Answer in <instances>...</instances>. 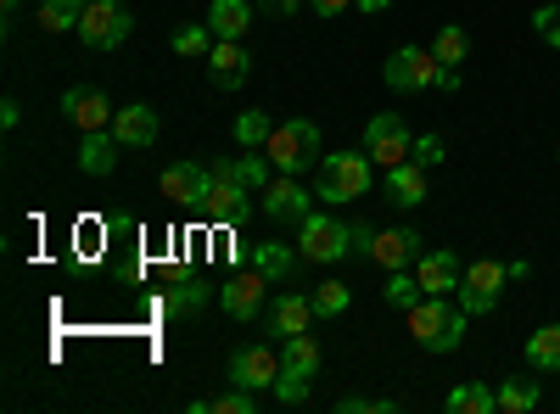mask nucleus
Returning a JSON list of instances; mask_svg holds the SVG:
<instances>
[{
	"mask_svg": "<svg viewBox=\"0 0 560 414\" xmlns=\"http://www.w3.org/2000/svg\"><path fill=\"white\" fill-rule=\"evenodd\" d=\"M174 51H179V57H208V51H213V28H208V23L174 28Z\"/></svg>",
	"mask_w": 560,
	"mask_h": 414,
	"instance_id": "obj_33",
	"label": "nucleus"
},
{
	"mask_svg": "<svg viewBox=\"0 0 560 414\" xmlns=\"http://www.w3.org/2000/svg\"><path fill=\"white\" fill-rule=\"evenodd\" d=\"M370 247H376V229H370V224H348V252H359V258H370Z\"/></svg>",
	"mask_w": 560,
	"mask_h": 414,
	"instance_id": "obj_38",
	"label": "nucleus"
},
{
	"mask_svg": "<svg viewBox=\"0 0 560 414\" xmlns=\"http://www.w3.org/2000/svg\"><path fill=\"white\" fill-rule=\"evenodd\" d=\"M415 274H420V286H427V297H454L459 281H465V263L454 252H420Z\"/></svg>",
	"mask_w": 560,
	"mask_h": 414,
	"instance_id": "obj_18",
	"label": "nucleus"
},
{
	"mask_svg": "<svg viewBox=\"0 0 560 414\" xmlns=\"http://www.w3.org/2000/svg\"><path fill=\"white\" fill-rule=\"evenodd\" d=\"M533 28L560 51V7H538V12H533Z\"/></svg>",
	"mask_w": 560,
	"mask_h": 414,
	"instance_id": "obj_36",
	"label": "nucleus"
},
{
	"mask_svg": "<svg viewBox=\"0 0 560 414\" xmlns=\"http://www.w3.org/2000/svg\"><path fill=\"white\" fill-rule=\"evenodd\" d=\"M427 174H432V168H420L415 157H409V163H393L387 179H382L387 202H398V208H420V202H427Z\"/></svg>",
	"mask_w": 560,
	"mask_h": 414,
	"instance_id": "obj_20",
	"label": "nucleus"
},
{
	"mask_svg": "<svg viewBox=\"0 0 560 414\" xmlns=\"http://www.w3.org/2000/svg\"><path fill=\"white\" fill-rule=\"evenodd\" d=\"M298 252H303V263H337V258H348V224L331 218V213H303Z\"/></svg>",
	"mask_w": 560,
	"mask_h": 414,
	"instance_id": "obj_5",
	"label": "nucleus"
},
{
	"mask_svg": "<svg viewBox=\"0 0 560 414\" xmlns=\"http://www.w3.org/2000/svg\"><path fill=\"white\" fill-rule=\"evenodd\" d=\"M308 7H314L319 17H342V12L353 7V0H308Z\"/></svg>",
	"mask_w": 560,
	"mask_h": 414,
	"instance_id": "obj_40",
	"label": "nucleus"
},
{
	"mask_svg": "<svg viewBox=\"0 0 560 414\" xmlns=\"http://www.w3.org/2000/svg\"><path fill=\"white\" fill-rule=\"evenodd\" d=\"M258 202H264V213L280 218V224H303V213H314V208H308L314 197L303 191V179H298V174H275L269 186L258 191Z\"/></svg>",
	"mask_w": 560,
	"mask_h": 414,
	"instance_id": "obj_10",
	"label": "nucleus"
},
{
	"mask_svg": "<svg viewBox=\"0 0 560 414\" xmlns=\"http://www.w3.org/2000/svg\"><path fill=\"white\" fill-rule=\"evenodd\" d=\"M264 152H269V163H275L280 174H303V168L314 163V152H319V129H314L308 118H287V123H275V134L264 141Z\"/></svg>",
	"mask_w": 560,
	"mask_h": 414,
	"instance_id": "obj_4",
	"label": "nucleus"
},
{
	"mask_svg": "<svg viewBox=\"0 0 560 414\" xmlns=\"http://www.w3.org/2000/svg\"><path fill=\"white\" fill-rule=\"evenodd\" d=\"M298 263H303V252H298V247H287V241H253V247H247V269H258L269 286L292 281Z\"/></svg>",
	"mask_w": 560,
	"mask_h": 414,
	"instance_id": "obj_16",
	"label": "nucleus"
},
{
	"mask_svg": "<svg viewBox=\"0 0 560 414\" xmlns=\"http://www.w3.org/2000/svg\"><path fill=\"white\" fill-rule=\"evenodd\" d=\"M364 152H370V163H376V168L409 163L415 134H409L404 113H382V118H370V123H364Z\"/></svg>",
	"mask_w": 560,
	"mask_h": 414,
	"instance_id": "obj_6",
	"label": "nucleus"
},
{
	"mask_svg": "<svg viewBox=\"0 0 560 414\" xmlns=\"http://www.w3.org/2000/svg\"><path fill=\"white\" fill-rule=\"evenodd\" d=\"M208 28H213V39H242L253 28V0H213Z\"/></svg>",
	"mask_w": 560,
	"mask_h": 414,
	"instance_id": "obj_23",
	"label": "nucleus"
},
{
	"mask_svg": "<svg viewBox=\"0 0 560 414\" xmlns=\"http://www.w3.org/2000/svg\"><path fill=\"white\" fill-rule=\"evenodd\" d=\"M208 403H213V414H258V392L253 387H236V381H230V392H219Z\"/></svg>",
	"mask_w": 560,
	"mask_h": 414,
	"instance_id": "obj_35",
	"label": "nucleus"
},
{
	"mask_svg": "<svg viewBox=\"0 0 560 414\" xmlns=\"http://www.w3.org/2000/svg\"><path fill=\"white\" fill-rule=\"evenodd\" d=\"M504 281H510V274H504V263H493V258H477L471 269H465V281H459V308L465 314H493L499 308V292H504Z\"/></svg>",
	"mask_w": 560,
	"mask_h": 414,
	"instance_id": "obj_9",
	"label": "nucleus"
},
{
	"mask_svg": "<svg viewBox=\"0 0 560 414\" xmlns=\"http://www.w3.org/2000/svg\"><path fill=\"white\" fill-rule=\"evenodd\" d=\"M253 186L242 179V163L236 157H213V191H208V202H202V213L213 218V224H242L247 213H253Z\"/></svg>",
	"mask_w": 560,
	"mask_h": 414,
	"instance_id": "obj_3",
	"label": "nucleus"
},
{
	"mask_svg": "<svg viewBox=\"0 0 560 414\" xmlns=\"http://www.w3.org/2000/svg\"><path fill=\"white\" fill-rule=\"evenodd\" d=\"M527 364L533 370H560V326H544L527 336Z\"/></svg>",
	"mask_w": 560,
	"mask_h": 414,
	"instance_id": "obj_27",
	"label": "nucleus"
},
{
	"mask_svg": "<svg viewBox=\"0 0 560 414\" xmlns=\"http://www.w3.org/2000/svg\"><path fill=\"white\" fill-rule=\"evenodd\" d=\"M382 297L393 303V308H415L420 297H427V286H420V274H404V269H387V286H382Z\"/></svg>",
	"mask_w": 560,
	"mask_h": 414,
	"instance_id": "obj_28",
	"label": "nucleus"
},
{
	"mask_svg": "<svg viewBox=\"0 0 560 414\" xmlns=\"http://www.w3.org/2000/svg\"><path fill=\"white\" fill-rule=\"evenodd\" d=\"M258 12H269V17H298L303 0H258Z\"/></svg>",
	"mask_w": 560,
	"mask_h": 414,
	"instance_id": "obj_39",
	"label": "nucleus"
},
{
	"mask_svg": "<svg viewBox=\"0 0 560 414\" xmlns=\"http://www.w3.org/2000/svg\"><path fill=\"white\" fill-rule=\"evenodd\" d=\"M208 297H213V286H208V281H179V286H168L163 308H168V314H197Z\"/></svg>",
	"mask_w": 560,
	"mask_h": 414,
	"instance_id": "obj_30",
	"label": "nucleus"
},
{
	"mask_svg": "<svg viewBox=\"0 0 560 414\" xmlns=\"http://www.w3.org/2000/svg\"><path fill=\"white\" fill-rule=\"evenodd\" d=\"M118 152H124V141L113 134V123H107V129H84V141H79V168L102 179V174L118 168Z\"/></svg>",
	"mask_w": 560,
	"mask_h": 414,
	"instance_id": "obj_19",
	"label": "nucleus"
},
{
	"mask_svg": "<svg viewBox=\"0 0 560 414\" xmlns=\"http://www.w3.org/2000/svg\"><path fill=\"white\" fill-rule=\"evenodd\" d=\"M90 12V0H39V28L45 34H68Z\"/></svg>",
	"mask_w": 560,
	"mask_h": 414,
	"instance_id": "obj_25",
	"label": "nucleus"
},
{
	"mask_svg": "<svg viewBox=\"0 0 560 414\" xmlns=\"http://www.w3.org/2000/svg\"><path fill=\"white\" fill-rule=\"evenodd\" d=\"M353 7H359V12H387L393 0H353Z\"/></svg>",
	"mask_w": 560,
	"mask_h": 414,
	"instance_id": "obj_42",
	"label": "nucleus"
},
{
	"mask_svg": "<svg viewBox=\"0 0 560 414\" xmlns=\"http://www.w3.org/2000/svg\"><path fill=\"white\" fill-rule=\"evenodd\" d=\"M275 376H280V358L258 342V347H236L230 353V381L236 387H253V392H269L275 387Z\"/></svg>",
	"mask_w": 560,
	"mask_h": 414,
	"instance_id": "obj_13",
	"label": "nucleus"
},
{
	"mask_svg": "<svg viewBox=\"0 0 560 414\" xmlns=\"http://www.w3.org/2000/svg\"><path fill=\"white\" fill-rule=\"evenodd\" d=\"M0 7H7V12H18V7H23V0H0Z\"/></svg>",
	"mask_w": 560,
	"mask_h": 414,
	"instance_id": "obj_43",
	"label": "nucleus"
},
{
	"mask_svg": "<svg viewBox=\"0 0 560 414\" xmlns=\"http://www.w3.org/2000/svg\"><path fill=\"white\" fill-rule=\"evenodd\" d=\"M465 51H471V34H465L459 23H443V28H438V39H432V57H438L443 68H459V62H465Z\"/></svg>",
	"mask_w": 560,
	"mask_h": 414,
	"instance_id": "obj_26",
	"label": "nucleus"
},
{
	"mask_svg": "<svg viewBox=\"0 0 560 414\" xmlns=\"http://www.w3.org/2000/svg\"><path fill=\"white\" fill-rule=\"evenodd\" d=\"M314 297H298V292H280L275 303H269V326H275V336L287 342V336H298V331H308L314 326Z\"/></svg>",
	"mask_w": 560,
	"mask_h": 414,
	"instance_id": "obj_22",
	"label": "nucleus"
},
{
	"mask_svg": "<svg viewBox=\"0 0 560 414\" xmlns=\"http://www.w3.org/2000/svg\"><path fill=\"white\" fill-rule=\"evenodd\" d=\"M202 62H208L213 90H242L247 73H253V57L242 51V39H213V51H208Z\"/></svg>",
	"mask_w": 560,
	"mask_h": 414,
	"instance_id": "obj_12",
	"label": "nucleus"
},
{
	"mask_svg": "<svg viewBox=\"0 0 560 414\" xmlns=\"http://www.w3.org/2000/svg\"><path fill=\"white\" fill-rule=\"evenodd\" d=\"M370 168H376V163H370V152H331V157H319V186H314V197L331 202V208L370 197Z\"/></svg>",
	"mask_w": 560,
	"mask_h": 414,
	"instance_id": "obj_2",
	"label": "nucleus"
},
{
	"mask_svg": "<svg viewBox=\"0 0 560 414\" xmlns=\"http://www.w3.org/2000/svg\"><path fill=\"white\" fill-rule=\"evenodd\" d=\"M448 414H493L499 409V392L493 387H482V381H465V387H454L448 392V403H443Z\"/></svg>",
	"mask_w": 560,
	"mask_h": 414,
	"instance_id": "obj_24",
	"label": "nucleus"
},
{
	"mask_svg": "<svg viewBox=\"0 0 560 414\" xmlns=\"http://www.w3.org/2000/svg\"><path fill=\"white\" fill-rule=\"evenodd\" d=\"M113 113H118V107L102 96V90H68V96H62V118L79 123V129H107Z\"/></svg>",
	"mask_w": 560,
	"mask_h": 414,
	"instance_id": "obj_21",
	"label": "nucleus"
},
{
	"mask_svg": "<svg viewBox=\"0 0 560 414\" xmlns=\"http://www.w3.org/2000/svg\"><path fill=\"white\" fill-rule=\"evenodd\" d=\"M382 79H387L393 90H404V96H415V90H432V84L443 79V62H438L432 51H420V45H404V51L387 57Z\"/></svg>",
	"mask_w": 560,
	"mask_h": 414,
	"instance_id": "obj_8",
	"label": "nucleus"
},
{
	"mask_svg": "<svg viewBox=\"0 0 560 414\" xmlns=\"http://www.w3.org/2000/svg\"><path fill=\"white\" fill-rule=\"evenodd\" d=\"M264 274L258 269H242V274H230V281L219 286V303H224V314L230 319H258V308H264Z\"/></svg>",
	"mask_w": 560,
	"mask_h": 414,
	"instance_id": "obj_14",
	"label": "nucleus"
},
{
	"mask_svg": "<svg viewBox=\"0 0 560 414\" xmlns=\"http://www.w3.org/2000/svg\"><path fill=\"white\" fill-rule=\"evenodd\" d=\"M269 134H275V123H269V113H264V107H247V113L236 118V141H242L247 152H253V146H264Z\"/></svg>",
	"mask_w": 560,
	"mask_h": 414,
	"instance_id": "obj_32",
	"label": "nucleus"
},
{
	"mask_svg": "<svg viewBox=\"0 0 560 414\" xmlns=\"http://www.w3.org/2000/svg\"><path fill=\"white\" fill-rule=\"evenodd\" d=\"M213 191V168L208 163H168L163 168V197L179 208H202Z\"/></svg>",
	"mask_w": 560,
	"mask_h": 414,
	"instance_id": "obj_11",
	"label": "nucleus"
},
{
	"mask_svg": "<svg viewBox=\"0 0 560 414\" xmlns=\"http://www.w3.org/2000/svg\"><path fill=\"white\" fill-rule=\"evenodd\" d=\"M269 392H275V403H287V409L303 403V398H308V370H298V364H280V376H275Z\"/></svg>",
	"mask_w": 560,
	"mask_h": 414,
	"instance_id": "obj_31",
	"label": "nucleus"
},
{
	"mask_svg": "<svg viewBox=\"0 0 560 414\" xmlns=\"http://www.w3.org/2000/svg\"><path fill=\"white\" fill-rule=\"evenodd\" d=\"M465 326H471V314L465 308H448V297H420L409 308V331L427 353H454L465 342Z\"/></svg>",
	"mask_w": 560,
	"mask_h": 414,
	"instance_id": "obj_1",
	"label": "nucleus"
},
{
	"mask_svg": "<svg viewBox=\"0 0 560 414\" xmlns=\"http://www.w3.org/2000/svg\"><path fill=\"white\" fill-rule=\"evenodd\" d=\"M409 157H415L420 168H438V163H443V141H438V134H420Z\"/></svg>",
	"mask_w": 560,
	"mask_h": 414,
	"instance_id": "obj_37",
	"label": "nucleus"
},
{
	"mask_svg": "<svg viewBox=\"0 0 560 414\" xmlns=\"http://www.w3.org/2000/svg\"><path fill=\"white\" fill-rule=\"evenodd\" d=\"M18 118H23V107H18V102H0V123L18 129Z\"/></svg>",
	"mask_w": 560,
	"mask_h": 414,
	"instance_id": "obj_41",
	"label": "nucleus"
},
{
	"mask_svg": "<svg viewBox=\"0 0 560 414\" xmlns=\"http://www.w3.org/2000/svg\"><path fill=\"white\" fill-rule=\"evenodd\" d=\"M135 17L118 7V0H90V12L79 17V39L90 45V51H118V45L129 39Z\"/></svg>",
	"mask_w": 560,
	"mask_h": 414,
	"instance_id": "obj_7",
	"label": "nucleus"
},
{
	"mask_svg": "<svg viewBox=\"0 0 560 414\" xmlns=\"http://www.w3.org/2000/svg\"><path fill=\"white\" fill-rule=\"evenodd\" d=\"M533 403H538V387L522 381V376H510V381L499 387V409H504V414H527Z\"/></svg>",
	"mask_w": 560,
	"mask_h": 414,
	"instance_id": "obj_34",
	"label": "nucleus"
},
{
	"mask_svg": "<svg viewBox=\"0 0 560 414\" xmlns=\"http://www.w3.org/2000/svg\"><path fill=\"white\" fill-rule=\"evenodd\" d=\"M158 113L147 107V102H129V107H118L113 113V134L124 141V152H140V146H158Z\"/></svg>",
	"mask_w": 560,
	"mask_h": 414,
	"instance_id": "obj_15",
	"label": "nucleus"
},
{
	"mask_svg": "<svg viewBox=\"0 0 560 414\" xmlns=\"http://www.w3.org/2000/svg\"><path fill=\"white\" fill-rule=\"evenodd\" d=\"M420 229H409V224H398V229H376V247H370V258H376L382 269H409V263H420Z\"/></svg>",
	"mask_w": 560,
	"mask_h": 414,
	"instance_id": "obj_17",
	"label": "nucleus"
},
{
	"mask_svg": "<svg viewBox=\"0 0 560 414\" xmlns=\"http://www.w3.org/2000/svg\"><path fill=\"white\" fill-rule=\"evenodd\" d=\"M348 303H353V286H348V281H319V286H314V314H319V319H342Z\"/></svg>",
	"mask_w": 560,
	"mask_h": 414,
	"instance_id": "obj_29",
	"label": "nucleus"
}]
</instances>
